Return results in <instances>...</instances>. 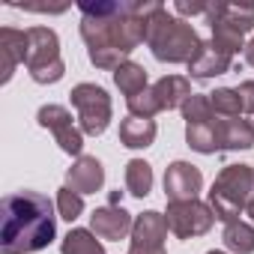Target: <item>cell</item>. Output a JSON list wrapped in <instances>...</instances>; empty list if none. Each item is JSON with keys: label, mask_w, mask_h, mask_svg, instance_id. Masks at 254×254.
<instances>
[{"label": "cell", "mask_w": 254, "mask_h": 254, "mask_svg": "<svg viewBox=\"0 0 254 254\" xmlns=\"http://www.w3.org/2000/svg\"><path fill=\"white\" fill-rule=\"evenodd\" d=\"M254 147V123L233 117L218 120V150H251Z\"/></svg>", "instance_id": "17"}, {"label": "cell", "mask_w": 254, "mask_h": 254, "mask_svg": "<svg viewBox=\"0 0 254 254\" xmlns=\"http://www.w3.org/2000/svg\"><path fill=\"white\" fill-rule=\"evenodd\" d=\"M24 66L36 84H57L66 75V63L60 57V39L51 27H30L27 30Z\"/></svg>", "instance_id": "6"}, {"label": "cell", "mask_w": 254, "mask_h": 254, "mask_svg": "<svg viewBox=\"0 0 254 254\" xmlns=\"http://www.w3.org/2000/svg\"><path fill=\"white\" fill-rule=\"evenodd\" d=\"M224 248L233 251V254H254V227L245 224V221H230L224 224Z\"/></svg>", "instance_id": "23"}, {"label": "cell", "mask_w": 254, "mask_h": 254, "mask_svg": "<svg viewBox=\"0 0 254 254\" xmlns=\"http://www.w3.org/2000/svg\"><path fill=\"white\" fill-rule=\"evenodd\" d=\"M69 99L78 111L81 132L90 135V138L105 135L108 123H111V96L99 84H78V87H72Z\"/></svg>", "instance_id": "7"}, {"label": "cell", "mask_w": 254, "mask_h": 254, "mask_svg": "<svg viewBox=\"0 0 254 254\" xmlns=\"http://www.w3.org/2000/svg\"><path fill=\"white\" fill-rule=\"evenodd\" d=\"M126 105H129V114H132V117H147V120H153L156 114H162V111H159V102H156V96H153V87H147L144 93H138V96H132V99H126Z\"/></svg>", "instance_id": "27"}, {"label": "cell", "mask_w": 254, "mask_h": 254, "mask_svg": "<svg viewBox=\"0 0 254 254\" xmlns=\"http://www.w3.org/2000/svg\"><path fill=\"white\" fill-rule=\"evenodd\" d=\"M129 254H168L165 248H144V245H129Z\"/></svg>", "instance_id": "30"}, {"label": "cell", "mask_w": 254, "mask_h": 254, "mask_svg": "<svg viewBox=\"0 0 254 254\" xmlns=\"http://www.w3.org/2000/svg\"><path fill=\"white\" fill-rule=\"evenodd\" d=\"M230 66H233V57L221 54L212 42H203L200 51L194 54V60L189 63V75L197 78V81H209V78H218V75L230 72Z\"/></svg>", "instance_id": "15"}, {"label": "cell", "mask_w": 254, "mask_h": 254, "mask_svg": "<svg viewBox=\"0 0 254 254\" xmlns=\"http://www.w3.org/2000/svg\"><path fill=\"white\" fill-rule=\"evenodd\" d=\"M206 254H224V251H215V248H212V251H206Z\"/></svg>", "instance_id": "33"}, {"label": "cell", "mask_w": 254, "mask_h": 254, "mask_svg": "<svg viewBox=\"0 0 254 254\" xmlns=\"http://www.w3.org/2000/svg\"><path fill=\"white\" fill-rule=\"evenodd\" d=\"M168 227L177 239H194L212 230L215 212L203 200H183V203H168Z\"/></svg>", "instance_id": "8"}, {"label": "cell", "mask_w": 254, "mask_h": 254, "mask_svg": "<svg viewBox=\"0 0 254 254\" xmlns=\"http://www.w3.org/2000/svg\"><path fill=\"white\" fill-rule=\"evenodd\" d=\"M126 191L132 197H147L153 191V168L144 159H132L126 165Z\"/></svg>", "instance_id": "22"}, {"label": "cell", "mask_w": 254, "mask_h": 254, "mask_svg": "<svg viewBox=\"0 0 254 254\" xmlns=\"http://www.w3.org/2000/svg\"><path fill=\"white\" fill-rule=\"evenodd\" d=\"M132 227H135V218L126 212L123 206H111V203H105V206L93 209V215H90V230H93L99 239L120 242L123 236H129V233H132Z\"/></svg>", "instance_id": "11"}, {"label": "cell", "mask_w": 254, "mask_h": 254, "mask_svg": "<svg viewBox=\"0 0 254 254\" xmlns=\"http://www.w3.org/2000/svg\"><path fill=\"white\" fill-rule=\"evenodd\" d=\"M57 236V215L45 194L15 191L0 206V251L3 254H33L48 248Z\"/></svg>", "instance_id": "2"}, {"label": "cell", "mask_w": 254, "mask_h": 254, "mask_svg": "<svg viewBox=\"0 0 254 254\" xmlns=\"http://www.w3.org/2000/svg\"><path fill=\"white\" fill-rule=\"evenodd\" d=\"M66 186L72 191H78L81 197L84 194H96L102 186H105V168L96 156H78L72 162V168L66 171Z\"/></svg>", "instance_id": "12"}, {"label": "cell", "mask_w": 254, "mask_h": 254, "mask_svg": "<svg viewBox=\"0 0 254 254\" xmlns=\"http://www.w3.org/2000/svg\"><path fill=\"white\" fill-rule=\"evenodd\" d=\"M254 203V168L251 165H224L209 189V209L218 221L230 224L239 221V212H245Z\"/></svg>", "instance_id": "4"}, {"label": "cell", "mask_w": 254, "mask_h": 254, "mask_svg": "<svg viewBox=\"0 0 254 254\" xmlns=\"http://www.w3.org/2000/svg\"><path fill=\"white\" fill-rule=\"evenodd\" d=\"M114 84L126 99H132V96H138V93H144L150 87L147 84V69L141 63H135V60H126L123 66L114 69Z\"/></svg>", "instance_id": "20"}, {"label": "cell", "mask_w": 254, "mask_h": 254, "mask_svg": "<svg viewBox=\"0 0 254 254\" xmlns=\"http://www.w3.org/2000/svg\"><path fill=\"white\" fill-rule=\"evenodd\" d=\"M153 96L159 102V111L183 108V102L191 96V81L183 78V75H165L153 84Z\"/></svg>", "instance_id": "18"}, {"label": "cell", "mask_w": 254, "mask_h": 254, "mask_svg": "<svg viewBox=\"0 0 254 254\" xmlns=\"http://www.w3.org/2000/svg\"><path fill=\"white\" fill-rule=\"evenodd\" d=\"M159 135V126L156 120H147V117H126L120 123V144L129 147V150H147Z\"/></svg>", "instance_id": "16"}, {"label": "cell", "mask_w": 254, "mask_h": 254, "mask_svg": "<svg viewBox=\"0 0 254 254\" xmlns=\"http://www.w3.org/2000/svg\"><path fill=\"white\" fill-rule=\"evenodd\" d=\"M36 123L54 135V141H57V147H60L63 153H69V156H84V153H81V150H84V132L75 126L69 108H63V105H42V108L36 111Z\"/></svg>", "instance_id": "9"}, {"label": "cell", "mask_w": 254, "mask_h": 254, "mask_svg": "<svg viewBox=\"0 0 254 254\" xmlns=\"http://www.w3.org/2000/svg\"><path fill=\"white\" fill-rule=\"evenodd\" d=\"M245 215H251V221H254V203H251V206L245 209Z\"/></svg>", "instance_id": "32"}, {"label": "cell", "mask_w": 254, "mask_h": 254, "mask_svg": "<svg viewBox=\"0 0 254 254\" xmlns=\"http://www.w3.org/2000/svg\"><path fill=\"white\" fill-rule=\"evenodd\" d=\"M236 90H239V99H242V111L254 114V81H242Z\"/></svg>", "instance_id": "29"}, {"label": "cell", "mask_w": 254, "mask_h": 254, "mask_svg": "<svg viewBox=\"0 0 254 254\" xmlns=\"http://www.w3.org/2000/svg\"><path fill=\"white\" fill-rule=\"evenodd\" d=\"M242 57H245V63H248V66L254 69V36H251V39L245 42V51H242Z\"/></svg>", "instance_id": "31"}, {"label": "cell", "mask_w": 254, "mask_h": 254, "mask_svg": "<svg viewBox=\"0 0 254 254\" xmlns=\"http://www.w3.org/2000/svg\"><path fill=\"white\" fill-rule=\"evenodd\" d=\"M203 189V174L191 162H171L165 171V197L168 203H183V200H197Z\"/></svg>", "instance_id": "10"}, {"label": "cell", "mask_w": 254, "mask_h": 254, "mask_svg": "<svg viewBox=\"0 0 254 254\" xmlns=\"http://www.w3.org/2000/svg\"><path fill=\"white\" fill-rule=\"evenodd\" d=\"M27 54V30L3 27L0 30V84H9L15 75V66L24 63Z\"/></svg>", "instance_id": "13"}, {"label": "cell", "mask_w": 254, "mask_h": 254, "mask_svg": "<svg viewBox=\"0 0 254 254\" xmlns=\"http://www.w3.org/2000/svg\"><path fill=\"white\" fill-rule=\"evenodd\" d=\"M180 111H183L186 126H189V123H209V120H215V111H212L209 93H191V96L183 102Z\"/></svg>", "instance_id": "25"}, {"label": "cell", "mask_w": 254, "mask_h": 254, "mask_svg": "<svg viewBox=\"0 0 254 254\" xmlns=\"http://www.w3.org/2000/svg\"><path fill=\"white\" fill-rule=\"evenodd\" d=\"M60 254H105V245L99 242V236L93 230L72 227L60 242Z\"/></svg>", "instance_id": "21"}, {"label": "cell", "mask_w": 254, "mask_h": 254, "mask_svg": "<svg viewBox=\"0 0 254 254\" xmlns=\"http://www.w3.org/2000/svg\"><path fill=\"white\" fill-rule=\"evenodd\" d=\"M186 144L203 156L218 153V117L209 123H189L186 126Z\"/></svg>", "instance_id": "19"}, {"label": "cell", "mask_w": 254, "mask_h": 254, "mask_svg": "<svg viewBox=\"0 0 254 254\" xmlns=\"http://www.w3.org/2000/svg\"><path fill=\"white\" fill-rule=\"evenodd\" d=\"M159 9V0H99L78 3L81 39L96 69L114 72L141 42H147V18Z\"/></svg>", "instance_id": "1"}, {"label": "cell", "mask_w": 254, "mask_h": 254, "mask_svg": "<svg viewBox=\"0 0 254 254\" xmlns=\"http://www.w3.org/2000/svg\"><path fill=\"white\" fill-rule=\"evenodd\" d=\"M209 102H212L215 117L221 120H233L242 114V99H239V90L233 87H218L215 93H209Z\"/></svg>", "instance_id": "24"}, {"label": "cell", "mask_w": 254, "mask_h": 254, "mask_svg": "<svg viewBox=\"0 0 254 254\" xmlns=\"http://www.w3.org/2000/svg\"><path fill=\"white\" fill-rule=\"evenodd\" d=\"M206 21L212 27V45L233 57L245 51V33L254 30V3L248 6H230V3H209Z\"/></svg>", "instance_id": "5"}, {"label": "cell", "mask_w": 254, "mask_h": 254, "mask_svg": "<svg viewBox=\"0 0 254 254\" xmlns=\"http://www.w3.org/2000/svg\"><path fill=\"white\" fill-rule=\"evenodd\" d=\"M174 9L180 12V15H206L209 12V3H200V0H191V3H189V0H177V3H174Z\"/></svg>", "instance_id": "28"}, {"label": "cell", "mask_w": 254, "mask_h": 254, "mask_svg": "<svg viewBox=\"0 0 254 254\" xmlns=\"http://www.w3.org/2000/svg\"><path fill=\"white\" fill-rule=\"evenodd\" d=\"M57 212H60V218H66V221L72 224V221L81 218V212H84V197H81L78 191H72L69 186H63V189L57 191Z\"/></svg>", "instance_id": "26"}, {"label": "cell", "mask_w": 254, "mask_h": 254, "mask_svg": "<svg viewBox=\"0 0 254 254\" xmlns=\"http://www.w3.org/2000/svg\"><path fill=\"white\" fill-rule=\"evenodd\" d=\"M147 45H150L156 60L189 66L194 60V54L200 51L203 39L197 36V30L189 21L171 15L165 9V3H159V9L147 18Z\"/></svg>", "instance_id": "3"}, {"label": "cell", "mask_w": 254, "mask_h": 254, "mask_svg": "<svg viewBox=\"0 0 254 254\" xmlns=\"http://www.w3.org/2000/svg\"><path fill=\"white\" fill-rule=\"evenodd\" d=\"M168 218L156 209H147L135 218L132 227V245H144V248H165V236H168Z\"/></svg>", "instance_id": "14"}]
</instances>
